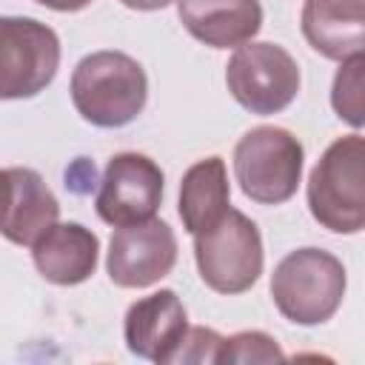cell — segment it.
Returning a JSON list of instances; mask_svg holds the SVG:
<instances>
[{
	"instance_id": "6da1fadb",
	"label": "cell",
	"mask_w": 365,
	"mask_h": 365,
	"mask_svg": "<svg viewBox=\"0 0 365 365\" xmlns=\"http://www.w3.org/2000/svg\"><path fill=\"white\" fill-rule=\"evenodd\" d=\"M68 91L86 123L97 128H123L143 114L148 77L131 54L103 48L86 54L74 66Z\"/></svg>"
},
{
	"instance_id": "7a4b0ae2",
	"label": "cell",
	"mask_w": 365,
	"mask_h": 365,
	"mask_svg": "<svg viewBox=\"0 0 365 365\" xmlns=\"http://www.w3.org/2000/svg\"><path fill=\"white\" fill-rule=\"evenodd\" d=\"M348 288L345 265L322 248H297L285 254L271 274V297L277 311L294 325L328 322Z\"/></svg>"
},
{
	"instance_id": "3957f363",
	"label": "cell",
	"mask_w": 365,
	"mask_h": 365,
	"mask_svg": "<svg viewBox=\"0 0 365 365\" xmlns=\"http://www.w3.org/2000/svg\"><path fill=\"white\" fill-rule=\"evenodd\" d=\"M311 217L334 234L365 228V140L348 134L334 140L308 177Z\"/></svg>"
},
{
	"instance_id": "277c9868",
	"label": "cell",
	"mask_w": 365,
	"mask_h": 365,
	"mask_svg": "<svg viewBox=\"0 0 365 365\" xmlns=\"http://www.w3.org/2000/svg\"><path fill=\"white\" fill-rule=\"evenodd\" d=\"M305 148L279 125H257L234 145V177L240 191L259 205L288 202L302 182Z\"/></svg>"
},
{
	"instance_id": "5b68a950",
	"label": "cell",
	"mask_w": 365,
	"mask_h": 365,
	"mask_svg": "<svg viewBox=\"0 0 365 365\" xmlns=\"http://www.w3.org/2000/svg\"><path fill=\"white\" fill-rule=\"evenodd\" d=\"M194 262L211 291L225 297L245 294L259 279L265 262L257 222L228 208L214 228L194 234Z\"/></svg>"
},
{
	"instance_id": "8992f818",
	"label": "cell",
	"mask_w": 365,
	"mask_h": 365,
	"mask_svg": "<svg viewBox=\"0 0 365 365\" xmlns=\"http://www.w3.org/2000/svg\"><path fill=\"white\" fill-rule=\"evenodd\" d=\"M231 97L251 114L268 117L288 108L302 86L297 60L277 43H242L225 66Z\"/></svg>"
},
{
	"instance_id": "52a82bcc",
	"label": "cell",
	"mask_w": 365,
	"mask_h": 365,
	"mask_svg": "<svg viewBox=\"0 0 365 365\" xmlns=\"http://www.w3.org/2000/svg\"><path fill=\"white\" fill-rule=\"evenodd\" d=\"M60 37L34 17H0V100H29L51 86Z\"/></svg>"
},
{
	"instance_id": "ba28073f",
	"label": "cell",
	"mask_w": 365,
	"mask_h": 365,
	"mask_svg": "<svg viewBox=\"0 0 365 365\" xmlns=\"http://www.w3.org/2000/svg\"><path fill=\"white\" fill-rule=\"evenodd\" d=\"M163 168L140 151H120L106 163L94 200L97 217L114 228L151 220L163 202Z\"/></svg>"
},
{
	"instance_id": "9c48e42d",
	"label": "cell",
	"mask_w": 365,
	"mask_h": 365,
	"mask_svg": "<svg viewBox=\"0 0 365 365\" xmlns=\"http://www.w3.org/2000/svg\"><path fill=\"white\" fill-rule=\"evenodd\" d=\"M177 265V237L165 220L123 225L108 240L106 274L117 288H148Z\"/></svg>"
},
{
	"instance_id": "30bf717a",
	"label": "cell",
	"mask_w": 365,
	"mask_h": 365,
	"mask_svg": "<svg viewBox=\"0 0 365 365\" xmlns=\"http://www.w3.org/2000/svg\"><path fill=\"white\" fill-rule=\"evenodd\" d=\"M188 311L171 288H160L128 305L123 319L125 348L148 362L171 365L180 342L188 334Z\"/></svg>"
},
{
	"instance_id": "8fae6325",
	"label": "cell",
	"mask_w": 365,
	"mask_h": 365,
	"mask_svg": "<svg viewBox=\"0 0 365 365\" xmlns=\"http://www.w3.org/2000/svg\"><path fill=\"white\" fill-rule=\"evenodd\" d=\"M57 217L60 202L34 168H0V234L9 242L31 245Z\"/></svg>"
},
{
	"instance_id": "7c38bea8",
	"label": "cell",
	"mask_w": 365,
	"mask_h": 365,
	"mask_svg": "<svg viewBox=\"0 0 365 365\" xmlns=\"http://www.w3.org/2000/svg\"><path fill=\"white\" fill-rule=\"evenodd\" d=\"M29 248L34 268L51 285H80L91 279L100 259L97 234L80 222H54Z\"/></svg>"
},
{
	"instance_id": "4fadbf2b",
	"label": "cell",
	"mask_w": 365,
	"mask_h": 365,
	"mask_svg": "<svg viewBox=\"0 0 365 365\" xmlns=\"http://www.w3.org/2000/svg\"><path fill=\"white\" fill-rule=\"evenodd\" d=\"M185 31L208 48H237L262 29L259 0H174Z\"/></svg>"
},
{
	"instance_id": "5bb4252c",
	"label": "cell",
	"mask_w": 365,
	"mask_h": 365,
	"mask_svg": "<svg viewBox=\"0 0 365 365\" xmlns=\"http://www.w3.org/2000/svg\"><path fill=\"white\" fill-rule=\"evenodd\" d=\"M299 26L308 46L328 60L365 51V0H305Z\"/></svg>"
},
{
	"instance_id": "9a60e30c",
	"label": "cell",
	"mask_w": 365,
	"mask_h": 365,
	"mask_svg": "<svg viewBox=\"0 0 365 365\" xmlns=\"http://www.w3.org/2000/svg\"><path fill=\"white\" fill-rule=\"evenodd\" d=\"M231 208V185L222 157H205L188 165L180 182V220L182 228L194 237L214 228Z\"/></svg>"
},
{
	"instance_id": "2e32d148",
	"label": "cell",
	"mask_w": 365,
	"mask_h": 365,
	"mask_svg": "<svg viewBox=\"0 0 365 365\" xmlns=\"http://www.w3.org/2000/svg\"><path fill=\"white\" fill-rule=\"evenodd\" d=\"M365 54H354L339 63L331 86V106L339 120H345L351 128L365 125Z\"/></svg>"
},
{
	"instance_id": "e0dca14e",
	"label": "cell",
	"mask_w": 365,
	"mask_h": 365,
	"mask_svg": "<svg viewBox=\"0 0 365 365\" xmlns=\"http://www.w3.org/2000/svg\"><path fill=\"white\" fill-rule=\"evenodd\" d=\"M285 354L274 336L262 331H240L234 336H222L214 365H248V362H282Z\"/></svg>"
},
{
	"instance_id": "ac0fdd59",
	"label": "cell",
	"mask_w": 365,
	"mask_h": 365,
	"mask_svg": "<svg viewBox=\"0 0 365 365\" xmlns=\"http://www.w3.org/2000/svg\"><path fill=\"white\" fill-rule=\"evenodd\" d=\"M220 342H222V336H220L214 328H202V325L188 328V334H185V339L180 342V348H177V354L171 356V362H174V365H180V362L214 365V362H217Z\"/></svg>"
},
{
	"instance_id": "d6986e66",
	"label": "cell",
	"mask_w": 365,
	"mask_h": 365,
	"mask_svg": "<svg viewBox=\"0 0 365 365\" xmlns=\"http://www.w3.org/2000/svg\"><path fill=\"white\" fill-rule=\"evenodd\" d=\"M37 3L46 9H54V11H83L94 0H37Z\"/></svg>"
},
{
	"instance_id": "ffe728a7",
	"label": "cell",
	"mask_w": 365,
	"mask_h": 365,
	"mask_svg": "<svg viewBox=\"0 0 365 365\" xmlns=\"http://www.w3.org/2000/svg\"><path fill=\"white\" fill-rule=\"evenodd\" d=\"M125 9H134V11H157V9H165L171 6L174 0H120Z\"/></svg>"
}]
</instances>
